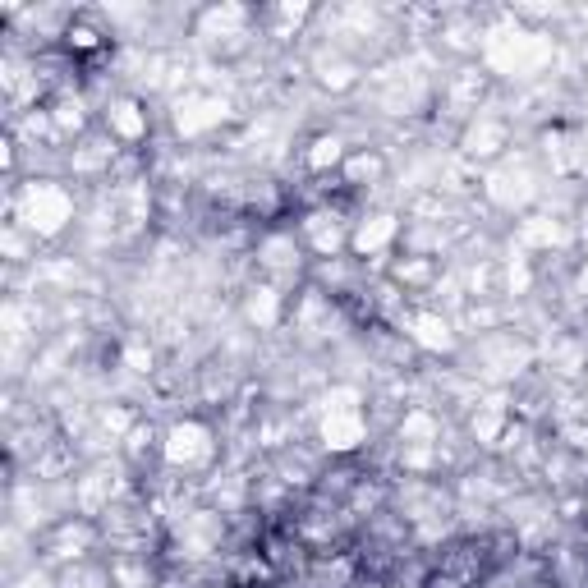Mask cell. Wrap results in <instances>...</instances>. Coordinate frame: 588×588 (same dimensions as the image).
<instances>
[{
  "label": "cell",
  "instance_id": "1",
  "mask_svg": "<svg viewBox=\"0 0 588 588\" xmlns=\"http://www.w3.org/2000/svg\"><path fill=\"white\" fill-rule=\"evenodd\" d=\"M312 147H331V161H340V138H317ZM308 161L322 170V166H326V152H308Z\"/></svg>",
  "mask_w": 588,
  "mask_h": 588
}]
</instances>
